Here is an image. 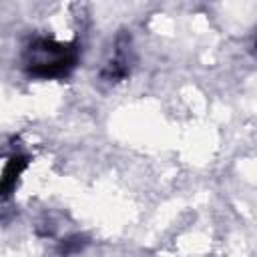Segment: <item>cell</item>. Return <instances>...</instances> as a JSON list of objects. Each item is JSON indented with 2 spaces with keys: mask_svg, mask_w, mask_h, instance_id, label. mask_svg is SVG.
Returning a JSON list of instances; mask_svg holds the SVG:
<instances>
[{
  "mask_svg": "<svg viewBox=\"0 0 257 257\" xmlns=\"http://www.w3.org/2000/svg\"><path fill=\"white\" fill-rule=\"evenodd\" d=\"M34 52L42 54L44 58L30 62V72L40 78H60L70 72V68L76 62L74 48L66 44H58L52 40H38L32 48Z\"/></svg>",
  "mask_w": 257,
  "mask_h": 257,
  "instance_id": "1",
  "label": "cell"
},
{
  "mask_svg": "<svg viewBox=\"0 0 257 257\" xmlns=\"http://www.w3.org/2000/svg\"><path fill=\"white\" fill-rule=\"evenodd\" d=\"M24 167H26V159H24V157H14V159H10V163L4 167V173H2V177H0V197L10 195V191H12L14 185H16V179H18V175L24 171Z\"/></svg>",
  "mask_w": 257,
  "mask_h": 257,
  "instance_id": "2",
  "label": "cell"
}]
</instances>
